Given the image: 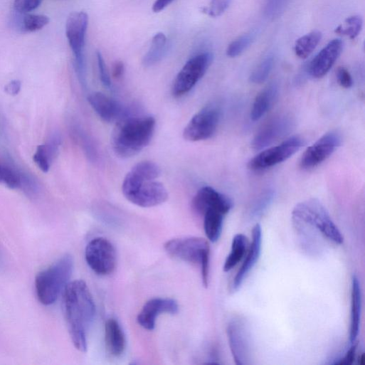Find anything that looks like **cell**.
<instances>
[{
    "mask_svg": "<svg viewBox=\"0 0 365 365\" xmlns=\"http://www.w3.org/2000/svg\"><path fill=\"white\" fill-rule=\"evenodd\" d=\"M88 101L97 115L106 122L117 123L128 116L127 110L122 104L102 93L92 94Z\"/></svg>",
    "mask_w": 365,
    "mask_h": 365,
    "instance_id": "18",
    "label": "cell"
},
{
    "mask_svg": "<svg viewBox=\"0 0 365 365\" xmlns=\"http://www.w3.org/2000/svg\"><path fill=\"white\" fill-rule=\"evenodd\" d=\"M292 221L319 231L336 244H342L344 238L322 203L315 199L297 204L292 213Z\"/></svg>",
    "mask_w": 365,
    "mask_h": 365,
    "instance_id": "5",
    "label": "cell"
},
{
    "mask_svg": "<svg viewBox=\"0 0 365 365\" xmlns=\"http://www.w3.org/2000/svg\"><path fill=\"white\" fill-rule=\"evenodd\" d=\"M167 38L162 33L156 34L151 43L150 48L143 58V65L148 68L159 63L166 53Z\"/></svg>",
    "mask_w": 365,
    "mask_h": 365,
    "instance_id": "25",
    "label": "cell"
},
{
    "mask_svg": "<svg viewBox=\"0 0 365 365\" xmlns=\"http://www.w3.org/2000/svg\"><path fill=\"white\" fill-rule=\"evenodd\" d=\"M221 119V110L216 105H209L199 112L190 120L183 133L184 138L191 142L211 139L216 133Z\"/></svg>",
    "mask_w": 365,
    "mask_h": 365,
    "instance_id": "11",
    "label": "cell"
},
{
    "mask_svg": "<svg viewBox=\"0 0 365 365\" xmlns=\"http://www.w3.org/2000/svg\"><path fill=\"white\" fill-rule=\"evenodd\" d=\"M278 94V86L272 83L257 95L250 112V118L253 122L260 120L270 110L277 99Z\"/></svg>",
    "mask_w": 365,
    "mask_h": 365,
    "instance_id": "21",
    "label": "cell"
},
{
    "mask_svg": "<svg viewBox=\"0 0 365 365\" xmlns=\"http://www.w3.org/2000/svg\"><path fill=\"white\" fill-rule=\"evenodd\" d=\"M195 211L203 216L208 210H218L227 215L233 206L231 199L210 186L201 188L193 199Z\"/></svg>",
    "mask_w": 365,
    "mask_h": 365,
    "instance_id": "17",
    "label": "cell"
},
{
    "mask_svg": "<svg viewBox=\"0 0 365 365\" xmlns=\"http://www.w3.org/2000/svg\"><path fill=\"white\" fill-rule=\"evenodd\" d=\"M322 38L321 32L315 31L299 38L294 46L295 55L302 60L307 58L317 47Z\"/></svg>",
    "mask_w": 365,
    "mask_h": 365,
    "instance_id": "26",
    "label": "cell"
},
{
    "mask_svg": "<svg viewBox=\"0 0 365 365\" xmlns=\"http://www.w3.org/2000/svg\"><path fill=\"white\" fill-rule=\"evenodd\" d=\"M231 350L236 364H249L252 359L253 344L249 327L243 319H236L227 327Z\"/></svg>",
    "mask_w": 365,
    "mask_h": 365,
    "instance_id": "12",
    "label": "cell"
},
{
    "mask_svg": "<svg viewBox=\"0 0 365 365\" xmlns=\"http://www.w3.org/2000/svg\"><path fill=\"white\" fill-rule=\"evenodd\" d=\"M38 166L45 173L48 172L53 160L52 159L46 144L38 146L33 157Z\"/></svg>",
    "mask_w": 365,
    "mask_h": 365,
    "instance_id": "32",
    "label": "cell"
},
{
    "mask_svg": "<svg viewBox=\"0 0 365 365\" xmlns=\"http://www.w3.org/2000/svg\"><path fill=\"white\" fill-rule=\"evenodd\" d=\"M213 55L205 52L191 58L176 76L172 95L181 97L190 92L203 78L213 62Z\"/></svg>",
    "mask_w": 365,
    "mask_h": 365,
    "instance_id": "8",
    "label": "cell"
},
{
    "mask_svg": "<svg viewBox=\"0 0 365 365\" xmlns=\"http://www.w3.org/2000/svg\"><path fill=\"white\" fill-rule=\"evenodd\" d=\"M89 17L85 12L70 15L66 23V36L75 57V68L80 82L86 86V67L84 56Z\"/></svg>",
    "mask_w": 365,
    "mask_h": 365,
    "instance_id": "7",
    "label": "cell"
},
{
    "mask_svg": "<svg viewBox=\"0 0 365 365\" xmlns=\"http://www.w3.org/2000/svg\"><path fill=\"white\" fill-rule=\"evenodd\" d=\"M2 168H3V165L1 164H0V182H1Z\"/></svg>",
    "mask_w": 365,
    "mask_h": 365,
    "instance_id": "46",
    "label": "cell"
},
{
    "mask_svg": "<svg viewBox=\"0 0 365 365\" xmlns=\"http://www.w3.org/2000/svg\"><path fill=\"white\" fill-rule=\"evenodd\" d=\"M292 122L286 115H279L265 124L255 134L252 147L256 151L265 149L285 136L292 128Z\"/></svg>",
    "mask_w": 365,
    "mask_h": 365,
    "instance_id": "14",
    "label": "cell"
},
{
    "mask_svg": "<svg viewBox=\"0 0 365 365\" xmlns=\"http://www.w3.org/2000/svg\"><path fill=\"white\" fill-rule=\"evenodd\" d=\"M254 39L255 34L251 33L238 38L228 46L226 51L227 56L231 58L238 57L250 47Z\"/></svg>",
    "mask_w": 365,
    "mask_h": 365,
    "instance_id": "29",
    "label": "cell"
},
{
    "mask_svg": "<svg viewBox=\"0 0 365 365\" xmlns=\"http://www.w3.org/2000/svg\"><path fill=\"white\" fill-rule=\"evenodd\" d=\"M85 259L90 268L97 275L112 274L117 265V252L107 238L99 237L92 240L86 247Z\"/></svg>",
    "mask_w": 365,
    "mask_h": 365,
    "instance_id": "10",
    "label": "cell"
},
{
    "mask_svg": "<svg viewBox=\"0 0 365 365\" xmlns=\"http://www.w3.org/2000/svg\"><path fill=\"white\" fill-rule=\"evenodd\" d=\"M252 238V243L245 255V260L233 280L232 285L233 291L240 288L245 278L260 258L262 246V229L260 224H255L253 227Z\"/></svg>",
    "mask_w": 365,
    "mask_h": 365,
    "instance_id": "19",
    "label": "cell"
},
{
    "mask_svg": "<svg viewBox=\"0 0 365 365\" xmlns=\"http://www.w3.org/2000/svg\"><path fill=\"white\" fill-rule=\"evenodd\" d=\"M275 64V58L272 55L266 56L253 70L250 80L253 84H262L270 76Z\"/></svg>",
    "mask_w": 365,
    "mask_h": 365,
    "instance_id": "28",
    "label": "cell"
},
{
    "mask_svg": "<svg viewBox=\"0 0 365 365\" xmlns=\"http://www.w3.org/2000/svg\"><path fill=\"white\" fill-rule=\"evenodd\" d=\"M361 310V291L360 282L356 275L351 278V317L349 328V341L352 344L356 342L360 326Z\"/></svg>",
    "mask_w": 365,
    "mask_h": 365,
    "instance_id": "22",
    "label": "cell"
},
{
    "mask_svg": "<svg viewBox=\"0 0 365 365\" xmlns=\"http://www.w3.org/2000/svg\"><path fill=\"white\" fill-rule=\"evenodd\" d=\"M273 199V194L267 192L264 194L254 204L251 211V216L253 218H258L266 211Z\"/></svg>",
    "mask_w": 365,
    "mask_h": 365,
    "instance_id": "36",
    "label": "cell"
},
{
    "mask_svg": "<svg viewBox=\"0 0 365 365\" xmlns=\"http://www.w3.org/2000/svg\"><path fill=\"white\" fill-rule=\"evenodd\" d=\"M97 59L100 80L105 87L110 89L112 88L111 78L103 56L100 51L97 52Z\"/></svg>",
    "mask_w": 365,
    "mask_h": 365,
    "instance_id": "37",
    "label": "cell"
},
{
    "mask_svg": "<svg viewBox=\"0 0 365 365\" xmlns=\"http://www.w3.org/2000/svg\"><path fill=\"white\" fill-rule=\"evenodd\" d=\"M362 25L363 22L359 16H352L345 21L344 26L337 27L335 33L354 40L359 35Z\"/></svg>",
    "mask_w": 365,
    "mask_h": 365,
    "instance_id": "30",
    "label": "cell"
},
{
    "mask_svg": "<svg viewBox=\"0 0 365 365\" xmlns=\"http://www.w3.org/2000/svg\"><path fill=\"white\" fill-rule=\"evenodd\" d=\"M43 1V0H15L14 6L16 13L27 14L38 9Z\"/></svg>",
    "mask_w": 365,
    "mask_h": 365,
    "instance_id": "35",
    "label": "cell"
},
{
    "mask_svg": "<svg viewBox=\"0 0 365 365\" xmlns=\"http://www.w3.org/2000/svg\"><path fill=\"white\" fill-rule=\"evenodd\" d=\"M226 216L218 210H208L203 213L204 231L208 239L212 243L219 240Z\"/></svg>",
    "mask_w": 365,
    "mask_h": 365,
    "instance_id": "23",
    "label": "cell"
},
{
    "mask_svg": "<svg viewBox=\"0 0 365 365\" xmlns=\"http://www.w3.org/2000/svg\"><path fill=\"white\" fill-rule=\"evenodd\" d=\"M231 0H211L209 8L205 11L212 18L221 16L230 7Z\"/></svg>",
    "mask_w": 365,
    "mask_h": 365,
    "instance_id": "34",
    "label": "cell"
},
{
    "mask_svg": "<svg viewBox=\"0 0 365 365\" xmlns=\"http://www.w3.org/2000/svg\"><path fill=\"white\" fill-rule=\"evenodd\" d=\"M343 49L340 39L330 41L310 62L307 72L314 79L324 78L339 58Z\"/></svg>",
    "mask_w": 365,
    "mask_h": 365,
    "instance_id": "16",
    "label": "cell"
},
{
    "mask_svg": "<svg viewBox=\"0 0 365 365\" xmlns=\"http://www.w3.org/2000/svg\"><path fill=\"white\" fill-rule=\"evenodd\" d=\"M105 344L109 353L120 356L126 348V337L119 322L114 318L109 319L105 324Z\"/></svg>",
    "mask_w": 365,
    "mask_h": 365,
    "instance_id": "20",
    "label": "cell"
},
{
    "mask_svg": "<svg viewBox=\"0 0 365 365\" xmlns=\"http://www.w3.org/2000/svg\"><path fill=\"white\" fill-rule=\"evenodd\" d=\"M287 0H268L266 5V14L269 16H275L283 9Z\"/></svg>",
    "mask_w": 365,
    "mask_h": 365,
    "instance_id": "40",
    "label": "cell"
},
{
    "mask_svg": "<svg viewBox=\"0 0 365 365\" xmlns=\"http://www.w3.org/2000/svg\"><path fill=\"white\" fill-rule=\"evenodd\" d=\"M156 127L152 117H125L117 122L112 134V147L120 158L137 155L152 142Z\"/></svg>",
    "mask_w": 365,
    "mask_h": 365,
    "instance_id": "3",
    "label": "cell"
},
{
    "mask_svg": "<svg viewBox=\"0 0 365 365\" xmlns=\"http://www.w3.org/2000/svg\"><path fill=\"white\" fill-rule=\"evenodd\" d=\"M351 344V345L350 348L347 351L345 355L342 358L339 359L338 361H336L334 364L350 365L354 362L356 358L357 344L356 342Z\"/></svg>",
    "mask_w": 365,
    "mask_h": 365,
    "instance_id": "39",
    "label": "cell"
},
{
    "mask_svg": "<svg viewBox=\"0 0 365 365\" xmlns=\"http://www.w3.org/2000/svg\"><path fill=\"white\" fill-rule=\"evenodd\" d=\"M336 75L338 84L342 88L344 89H349L352 87V77L346 68L342 67L339 68Z\"/></svg>",
    "mask_w": 365,
    "mask_h": 365,
    "instance_id": "38",
    "label": "cell"
},
{
    "mask_svg": "<svg viewBox=\"0 0 365 365\" xmlns=\"http://www.w3.org/2000/svg\"><path fill=\"white\" fill-rule=\"evenodd\" d=\"M359 359H360V361L359 360V363L360 364H364V354H362V355L359 357Z\"/></svg>",
    "mask_w": 365,
    "mask_h": 365,
    "instance_id": "45",
    "label": "cell"
},
{
    "mask_svg": "<svg viewBox=\"0 0 365 365\" xmlns=\"http://www.w3.org/2000/svg\"><path fill=\"white\" fill-rule=\"evenodd\" d=\"M179 312L177 302L171 298L156 297L147 301L137 317L139 324L152 331L156 327L157 317L164 313L175 314Z\"/></svg>",
    "mask_w": 365,
    "mask_h": 365,
    "instance_id": "15",
    "label": "cell"
},
{
    "mask_svg": "<svg viewBox=\"0 0 365 365\" xmlns=\"http://www.w3.org/2000/svg\"><path fill=\"white\" fill-rule=\"evenodd\" d=\"M22 84L19 80H14L6 87V92L13 96L18 95L21 90Z\"/></svg>",
    "mask_w": 365,
    "mask_h": 365,
    "instance_id": "42",
    "label": "cell"
},
{
    "mask_svg": "<svg viewBox=\"0 0 365 365\" xmlns=\"http://www.w3.org/2000/svg\"><path fill=\"white\" fill-rule=\"evenodd\" d=\"M341 144L342 137L338 132H330L324 134L303 153L300 162L301 169L309 170L318 166L328 159Z\"/></svg>",
    "mask_w": 365,
    "mask_h": 365,
    "instance_id": "13",
    "label": "cell"
},
{
    "mask_svg": "<svg viewBox=\"0 0 365 365\" xmlns=\"http://www.w3.org/2000/svg\"><path fill=\"white\" fill-rule=\"evenodd\" d=\"M75 134H77L75 135L78 139V141L80 142L82 147H84V149L86 151L85 152H87L88 157L94 159L96 152L92 149L89 139L81 131H77Z\"/></svg>",
    "mask_w": 365,
    "mask_h": 365,
    "instance_id": "41",
    "label": "cell"
},
{
    "mask_svg": "<svg viewBox=\"0 0 365 365\" xmlns=\"http://www.w3.org/2000/svg\"><path fill=\"white\" fill-rule=\"evenodd\" d=\"M164 248L171 257L201 268L202 282L208 287L209 280L210 245L200 237H183L171 239L166 243Z\"/></svg>",
    "mask_w": 365,
    "mask_h": 365,
    "instance_id": "6",
    "label": "cell"
},
{
    "mask_svg": "<svg viewBox=\"0 0 365 365\" xmlns=\"http://www.w3.org/2000/svg\"><path fill=\"white\" fill-rule=\"evenodd\" d=\"M249 246V240L245 236L238 234L233 238L231 253L228 255L223 266L225 272L231 270L243 260L248 250Z\"/></svg>",
    "mask_w": 365,
    "mask_h": 365,
    "instance_id": "24",
    "label": "cell"
},
{
    "mask_svg": "<svg viewBox=\"0 0 365 365\" xmlns=\"http://www.w3.org/2000/svg\"><path fill=\"white\" fill-rule=\"evenodd\" d=\"M174 0H156L153 6V11L154 13H160L171 5Z\"/></svg>",
    "mask_w": 365,
    "mask_h": 365,
    "instance_id": "44",
    "label": "cell"
},
{
    "mask_svg": "<svg viewBox=\"0 0 365 365\" xmlns=\"http://www.w3.org/2000/svg\"><path fill=\"white\" fill-rule=\"evenodd\" d=\"M305 144L300 137H290L277 146L260 152L248 162V166L255 171L270 169L292 157Z\"/></svg>",
    "mask_w": 365,
    "mask_h": 365,
    "instance_id": "9",
    "label": "cell"
},
{
    "mask_svg": "<svg viewBox=\"0 0 365 365\" xmlns=\"http://www.w3.org/2000/svg\"><path fill=\"white\" fill-rule=\"evenodd\" d=\"M63 312L73 342L77 349H88V334L94 321L96 306L87 283L70 282L63 291Z\"/></svg>",
    "mask_w": 365,
    "mask_h": 365,
    "instance_id": "1",
    "label": "cell"
},
{
    "mask_svg": "<svg viewBox=\"0 0 365 365\" xmlns=\"http://www.w3.org/2000/svg\"><path fill=\"white\" fill-rule=\"evenodd\" d=\"M160 168L154 162H142L127 174L122 193L133 204L142 208H152L166 202L169 194L165 186L157 179L161 176Z\"/></svg>",
    "mask_w": 365,
    "mask_h": 365,
    "instance_id": "2",
    "label": "cell"
},
{
    "mask_svg": "<svg viewBox=\"0 0 365 365\" xmlns=\"http://www.w3.org/2000/svg\"><path fill=\"white\" fill-rule=\"evenodd\" d=\"M21 187L30 196H35L39 191L37 181L28 173L20 170Z\"/></svg>",
    "mask_w": 365,
    "mask_h": 365,
    "instance_id": "33",
    "label": "cell"
},
{
    "mask_svg": "<svg viewBox=\"0 0 365 365\" xmlns=\"http://www.w3.org/2000/svg\"><path fill=\"white\" fill-rule=\"evenodd\" d=\"M73 270V258L66 254L49 268L40 272L36 279L39 301L45 305L54 304L70 282Z\"/></svg>",
    "mask_w": 365,
    "mask_h": 365,
    "instance_id": "4",
    "label": "cell"
},
{
    "mask_svg": "<svg viewBox=\"0 0 365 365\" xmlns=\"http://www.w3.org/2000/svg\"><path fill=\"white\" fill-rule=\"evenodd\" d=\"M125 68L122 62H116L113 66L112 76L116 80L121 79L125 73Z\"/></svg>",
    "mask_w": 365,
    "mask_h": 365,
    "instance_id": "43",
    "label": "cell"
},
{
    "mask_svg": "<svg viewBox=\"0 0 365 365\" xmlns=\"http://www.w3.org/2000/svg\"><path fill=\"white\" fill-rule=\"evenodd\" d=\"M1 182L12 189L21 187L20 170L11 165L4 164L2 168Z\"/></svg>",
    "mask_w": 365,
    "mask_h": 365,
    "instance_id": "31",
    "label": "cell"
},
{
    "mask_svg": "<svg viewBox=\"0 0 365 365\" xmlns=\"http://www.w3.org/2000/svg\"><path fill=\"white\" fill-rule=\"evenodd\" d=\"M18 14L16 26L23 33H34L42 30L50 23V19L46 16Z\"/></svg>",
    "mask_w": 365,
    "mask_h": 365,
    "instance_id": "27",
    "label": "cell"
}]
</instances>
